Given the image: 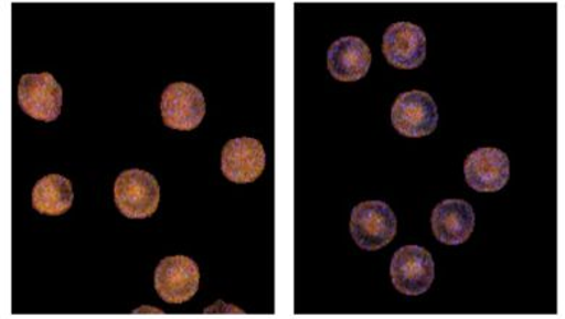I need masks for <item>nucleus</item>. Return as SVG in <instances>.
<instances>
[{"label": "nucleus", "instance_id": "f03ea898", "mask_svg": "<svg viewBox=\"0 0 565 319\" xmlns=\"http://www.w3.org/2000/svg\"><path fill=\"white\" fill-rule=\"evenodd\" d=\"M350 233L353 235L356 246L367 249V252H377L396 237L395 212L386 202H361L351 214Z\"/></svg>", "mask_w": 565, "mask_h": 319}, {"label": "nucleus", "instance_id": "423d86ee", "mask_svg": "<svg viewBox=\"0 0 565 319\" xmlns=\"http://www.w3.org/2000/svg\"><path fill=\"white\" fill-rule=\"evenodd\" d=\"M393 286L401 294L418 296L428 293L435 279L433 254L420 246H405L392 258Z\"/></svg>", "mask_w": 565, "mask_h": 319}, {"label": "nucleus", "instance_id": "1a4fd4ad", "mask_svg": "<svg viewBox=\"0 0 565 319\" xmlns=\"http://www.w3.org/2000/svg\"><path fill=\"white\" fill-rule=\"evenodd\" d=\"M466 182L481 193H493L507 187L511 163L507 152L494 147H481L465 161Z\"/></svg>", "mask_w": 565, "mask_h": 319}, {"label": "nucleus", "instance_id": "7ed1b4c3", "mask_svg": "<svg viewBox=\"0 0 565 319\" xmlns=\"http://www.w3.org/2000/svg\"><path fill=\"white\" fill-rule=\"evenodd\" d=\"M18 104L36 121L53 123L63 109V87L51 73L24 74L18 85Z\"/></svg>", "mask_w": 565, "mask_h": 319}, {"label": "nucleus", "instance_id": "0eeeda50", "mask_svg": "<svg viewBox=\"0 0 565 319\" xmlns=\"http://www.w3.org/2000/svg\"><path fill=\"white\" fill-rule=\"evenodd\" d=\"M201 270L188 256L163 258L154 273V288L167 304H184L198 294Z\"/></svg>", "mask_w": 565, "mask_h": 319}, {"label": "nucleus", "instance_id": "20e7f679", "mask_svg": "<svg viewBox=\"0 0 565 319\" xmlns=\"http://www.w3.org/2000/svg\"><path fill=\"white\" fill-rule=\"evenodd\" d=\"M438 121V106L424 91L405 92L392 108L393 128L403 137H428L437 129Z\"/></svg>", "mask_w": 565, "mask_h": 319}, {"label": "nucleus", "instance_id": "6e6552de", "mask_svg": "<svg viewBox=\"0 0 565 319\" xmlns=\"http://www.w3.org/2000/svg\"><path fill=\"white\" fill-rule=\"evenodd\" d=\"M384 59L401 71H414L426 59V35L419 25L401 21L387 28L383 35Z\"/></svg>", "mask_w": 565, "mask_h": 319}, {"label": "nucleus", "instance_id": "9d476101", "mask_svg": "<svg viewBox=\"0 0 565 319\" xmlns=\"http://www.w3.org/2000/svg\"><path fill=\"white\" fill-rule=\"evenodd\" d=\"M222 173L233 183H253L266 169V151L252 137L234 138L222 150Z\"/></svg>", "mask_w": 565, "mask_h": 319}, {"label": "nucleus", "instance_id": "f8f14e48", "mask_svg": "<svg viewBox=\"0 0 565 319\" xmlns=\"http://www.w3.org/2000/svg\"><path fill=\"white\" fill-rule=\"evenodd\" d=\"M372 67V50L359 36H342L328 50V71L338 82H356Z\"/></svg>", "mask_w": 565, "mask_h": 319}, {"label": "nucleus", "instance_id": "9b49d317", "mask_svg": "<svg viewBox=\"0 0 565 319\" xmlns=\"http://www.w3.org/2000/svg\"><path fill=\"white\" fill-rule=\"evenodd\" d=\"M435 238L447 246H460L469 242L476 226L475 210L462 199H447L435 206L433 212Z\"/></svg>", "mask_w": 565, "mask_h": 319}, {"label": "nucleus", "instance_id": "ddd939ff", "mask_svg": "<svg viewBox=\"0 0 565 319\" xmlns=\"http://www.w3.org/2000/svg\"><path fill=\"white\" fill-rule=\"evenodd\" d=\"M73 201V184L62 174L44 176L32 189V208L43 215L62 216L71 211Z\"/></svg>", "mask_w": 565, "mask_h": 319}, {"label": "nucleus", "instance_id": "f257e3e1", "mask_svg": "<svg viewBox=\"0 0 565 319\" xmlns=\"http://www.w3.org/2000/svg\"><path fill=\"white\" fill-rule=\"evenodd\" d=\"M114 196L115 205L127 219H150L159 210L160 184L146 170H125L115 182Z\"/></svg>", "mask_w": 565, "mask_h": 319}, {"label": "nucleus", "instance_id": "39448f33", "mask_svg": "<svg viewBox=\"0 0 565 319\" xmlns=\"http://www.w3.org/2000/svg\"><path fill=\"white\" fill-rule=\"evenodd\" d=\"M160 108L166 127L178 131H192L205 118V96L190 83H171L161 95Z\"/></svg>", "mask_w": 565, "mask_h": 319}]
</instances>
